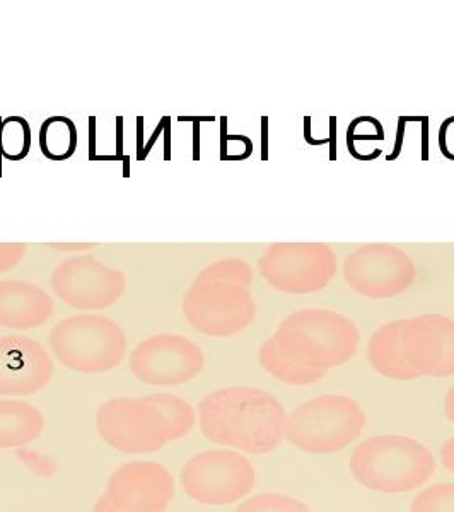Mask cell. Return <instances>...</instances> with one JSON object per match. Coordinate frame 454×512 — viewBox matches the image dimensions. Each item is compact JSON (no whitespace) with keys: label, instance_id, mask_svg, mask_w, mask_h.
Segmentation results:
<instances>
[{"label":"cell","instance_id":"obj_15","mask_svg":"<svg viewBox=\"0 0 454 512\" xmlns=\"http://www.w3.org/2000/svg\"><path fill=\"white\" fill-rule=\"evenodd\" d=\"M52 376V357L43 345L21 335L0 337V395H35Z\"/></svg>","mask_w":454,"mask_h":512},{"label":"cell","instance_id":"obj_22","mask_svg":"<svg viewBox=\"0 0 454 512\" xmlns=\"http://www.w3.org/2000/svg\"><path fill=\"white\" fill-rule=\"evenodd\" d=\"M410 512H454V483H437L415 495Z\"/></svg>","mask_w":454,"mask_h":512},{"label":"cell","instance_id":"obj_11","mask_svg":"<svg viewBox=\"0 0 454 512\" xmlns=\"http://www.w3.org/2000/svg\"><path fill=\"white\" fill-rule=\"evenodd\" d=\"M130 371L149 386H180L202 373L205 357L190 338L161 333L140 342L130 354Z\"/></svg>","mask_w":454,"mask_h":512},{"label":"cell","instance_id":"obj_1","mask_svg":"<svg viewBox=\"0 0 454 512\" xmlns=\"http://www.w3.org/2000/svg\"><path fill=\"white\" fill-rule=\"evenodd\" d=\"M286 410L268 391L233 386L212 391L198 405L200 431L214 444L267 454L284 441Z\"/></svg>","mask_w":454,"mask_h":512},{"label":"cell","instance_id":"obj_2","mask_svg":"<svg viewBox=\"0 0 454 512\" xmlns=\"http://www.w3.org/2000/svg\"><path fill=\"white\" fill-rule=\"evenodd\" d=\"M195 420V410L183 398L156 393L103 403L96 427L111 448L127 454H149L190 434Z\"/></svg>","mask_w":454,"mask_h":512},{"label":"cell","instance_id":"obj_20","mask_svg":"<svg viewBox=\"0 0 454 512\" xmlns=\"http://www.w3.org/2000/svg\"><path fill=\"white\" fill-rule=\"evenodd\" d=\"M258 361L272 378L277 379L280 383L291 384V386H308V384L318 383L325 378L323 374L311 371L308 367L301 366L289 359L270 340L262 345V349L258 352Z\"/></svg>","mask_w":454,"mask_h":512},{"label":"cell","instance_id":"obj_18","mask_svg":"<svg viewBox=\"0 0 454 512\" xmlns=\"http://www.w3.org/2000/svg\"><path fill=\"white\" fill-rule=\"evenodd\" d=\"M45 419L38 408L19 400H0V449L23 448L41 436Z\"/></svg>","mask_w":454,"mask_h":512},{"label":"cell","instance_id":"obj_30","mask_svg":"<svg viewBox=\"0 0 454 512\" xmlns=\"http://www.w3.org/2000/svg\"><path fill=\"white\" fill-rule=\"evenodd\" d=\"M93 512H122L117 507L113 506L108 495L103 494L99 497L98 502L94 504Z\"/></svg>","mask_w":454,"mask_h":512},{"label":"cell","instance_id":"obj_14","mask_svg":"<svg viewBox=\"0 0 454 512\" xmlns=\"http://www.w3.org/2000/svg\"><path fill=\"white\" fill-rule=\"evenodd\" d=\"M105 494L122 512H164L175 497V478L154 461H132L111 473Z\"/></svg>","mask_w":454,"mask_h":512},{"label":"cell","instance_id":"obj_12","mask_svg":"<svg viewBox=\"0 0 454 512\" xmlns=\"http://www.w3.org/2000/svg\"><path fill=\"white\" fill-rule=\"evenodd\" d=\"M127 279L94 255L72 256L53 270L52 289L70 308L106 309L125 294Z\"/></svg>","mask_w":454,"mask_h":512},{"label":"cell","instance_id":"obj_23","mask_svg":"<svg viewBox=\"0 0 454 512\" xmlns=\"http://www.w3.org/2000/svg\"><path fill=\"white\" fill-rule=\"evenodd\" d=\"M236 512H311V509L291 495L262 494L243 502Z\"/></svg>","mask_w":454,"mask_h":512},{"label":"cell","instance_id":"obj_10","mask_svg":"<svg viewBox=\"0 0 454 512\" xmlns=\"http://www.w3.org/2000/svg\"><path fill=\"white\" fill-rule=\"evenodd\" d=\"M417 268L395 245L371 243L352 251L344 263V279L352 291L369 299H391L412 286Z\"/></svg>","mask_w":454,"mask_h":512},{"label":"cell","instance_id":"obj_7","mask_svg":"<svg viewBox=\"0 0 454 512\" xmlns=\"http://www.w3.org/2000/svg\"><path fill=\"white\" fill-rule=\"evenodd\" d=\"M48 344L62 366L82 374L108 373L127 352L122 326L101 315L65 318L53 326Z\"/></svg>","mask_w":454,"mask_h":512},{"label":"cell","instance_id":"obj_9","mask_svg":"<svg viewBox=\"0 0 454 512\" xmlns=\"http://www.w3.org/2000/svg\"><path fill=\"white\" fill-rule=\"evenodd\" d=\"M258 268L275 291L313 294L337 274V256L326 243H274L258 260Z\"/></svg>","mask_w":454,"mask_h":512},{"label":"cell","instance_id":"obj_26","mask_svg":"<svg viewBox=\"0 0 454 512\" xmlns=\"http://www.w3.org/2000/svg\"><path fill=\"white\" fill-rule=\"evenodd\" d=\"M439 149L444 158L454 161V117H449L439 127Z\"/></svg>","mask_w":454,"mask_h":512},{"label":"cell","instance_id":"obj_19","mask_svg":"<svg viewBox=\"0 0 454 512\" xmlns=\"http://www.w3.org/2000/svg\"><path fill=\"white\" fill-rule=\"evenodd\" d=\"M76 123L67 117H50L41 123L40 151L50 161H65L77 151Z\"/></svg>","mask_w":454,"mask_h":512},{"label":"cell","instance_id":"obj_3","mask_svg":"<svg viewBox=\"0 0 454 512\" xmlns=\"http://www.w3.org/2000/svg\"><path fill=\"white\" fill-rule=\"evenodd\" d=\"M253 268L241 258H224L205 267L183 297L188 325L212 338L234 337L255 320Z\"/></svg>","mask_w":454,"mask_h":512},{"label":"cell","instance_id":"obj_32","mask_svg":"<svg viewBox=\"0 0 454 512\" xmlns=\"http://www.w3.org/2000/svg\"><path fill=\"white\" fill-rule=\"evenodd\" d=\"M444 414L448 417L449 422L454 424V386L444 398Z\"/></svg>","mask_w":454,"mask_h":512},{"label":"cell","instance_id":"obj_21","mask_svg":"<svg viewBox=\"0 0 454 512\" xmlns=\"http://www.w3.org/2000/svg\"><path fill=\"white\" fill-rule=\"evenodd\" d=\"M30 149L31 127L26 118H0V154L9 161H21Z\"/></svg>","mask_w":454,"mask_h":512},{"label":"cell","instance_id":"obj_29","mask_svg":"<svg viewBox=\"0 0 454 512\" xmlns=\"http://www.w3.org/2000/svg\"><path fill=\"white\" fill-rule=\"evenodd\" d=\"M330 161H337V117H330Z\"/></svg>","mask_w":454,"mask_h":512},{"label":"cell","instance_id":"obj_27","mask_svg":"<svg viewBox=\"0 0 454 512\" xmlns=\"http://www.w3.org/2000/svg\"><path fill=\"white\" fill-rule=\"evenodd\" d=\"M412 117H400L398 118V128H396V139L395 147L393 152L388 156V161H396L402 154L403 142H405V130H407V123L410 122Z\"/></svg>","mask_w":454,"mask_h":512},{"label":"cell","instance_id":"obj_31","mask_svg":"<svg viewBox=\"0 0 454 512\" xmlns=\"http://www.w3.org/2000/svg\"><path fill=\"white\" fill-rule=\"evenodd\" d=\"M50 248L60 251H86L94 248V245H91V243H67V245L55 243V245H50Z\"/></svg>","mask_w":454,"mask_h":512},{"label":"cell","instance_id":"obj_28","mask_svg":"<svg viewBox=\"0 0 454 512\" xmlns=\"http://www.w3.org/2000/svg\"><path fill=\"white\" fill-rule=\"evenodd\" d=\"M441 461L443 466L454 477V436L449 437L448 441L441 448Z\"/></svg>","mask_w":454,"mask_h":512},{"label":"cell","instance_id":"obj_16","mask_svg":"<svg viewBox=\"0 0 454 512\" xmlns=\"http://www.w3.org/2000/svg\"><path fill=\"white\" fill-rule=\"evenodd\" d=\"M55 304L41 287L24 280H0V326L31 330L50 321Z\"/></svg>","mask_w":454,"mask_h":512},{"label":"cell","instance_id":"obj_33","mask_svg":"<svg viewBox=\"0 0 454 512\" xmlns=\"http://www.w3.org/2000/svg\"><path fill=\"white\" fill-rule=\"evenodd\" d=\"M262 159L263 161H267L268 159V118L263 117L262 118Z\"/></svg>","mask_w":454,"mask_h":512},{"label":"cell","instance_id":"obj_5","mask_svg":"<svg viewBox=\"0 0 454 512\" xmlns=\"http://www.w3.org/2000/svg\"><path fill=\"white\" fill-rule=\"evenodd\" d=\"M350 473L364 489L407 494L436 472L431 449L412 437L385 434L362 441L350 456Z\"/></svg>","mask_w":454,"mask_h":512},{"label":"cell","instance_id":"obj_6","mask_svg":"<svg viewBox=\"0 0 454 512\" xmlns=\"http://www.w3.org/2000/svg\"><path fill=\"white\" fill-rule=\"evenodd\" d=\"M366 422L364 408L349 396H316L287 415L284 439L303 453H338L361 437Z\"/></svg>","mask_w":454,"mask_h":512},{"label":"cell","instance_id":"obj_17","mask_svg":"<svg viewBox=\"0 0 454 512\" xmlns=\"http://www.w3.org/2000/svg\"><path fill=\"white\" fill-rule=\"evenodd\" d=\"M367 359L376 373L395 381H412L419 376L408 366L402 350V320L390 321L369 338Z\"/></svg>","mask_w":454,"mask_h":512},{"label":"cell","instance_id":"obj_25","mask_svg":"<svg viewBox=\"0 0 454 512\" xmlns=\"http://www.w3.org/2000/svg\"><path fill=\"white\" fill-rule=\"evenodd\" d=\"M26 256V245L23 243H0V274H6L18 267Z\"/></svg>","mask_w":454,"mask_h":512},{"label":"cell","instance_id":"obj_4","mask_svg":"<svg viewBox=\"0 0 454 512\" xmlns=\"http://www.w3.org/2000/svg\"><path fill=\"white\" fill-rule=\"evenodd\" d=\"M268 340L292 361L326 376L356 355L361 333L347 316L332 309L308 308L287 316Z\"/></svg>","mask_w":454,"mask_h":512},{"label":"cell","instance_id":"obj_8","mask_svg":"<svg viewBox=\"0 0 454 512\" xmlns=\"http://www.w3.org/2000/svg\"><path fill=\"white\" fill-rule=\"evenodd\" d=\"M257 482L255 466L233 449L198 453L181 470L188 497L205 506H229L245 499Z\"/></svg>","mask_w":454,"mask_h":512},{"label":"cell","instance_id":"obj_13","mask_svg":"<svg viewBox=\"0 0 454 512\" xmlns=\"http://www.w3.org/2000/svg\"><path fill=\"white\" fill-rule=\"evenodd\" d=\"M402 350L419 378L454 376V320L443 315L402 320Z\"/></svg>","mask_w":454,"mask_h":512},{"label":"cell","instance_id":"obj_24","mask_svg":"<svg viewBox=\"0 0 454 512\" xmlns=\"http://www.w3.org/2000/svg\"><path fill=\"white\" fill-rule=\"evenodd\" d=\"M383 140H385V128L378 118L373 117L354 118L345 135L350 156L359 149V146H367V142H383Z\"/></svg>","mask_w":454,"mask_h":512}]
</instances>
